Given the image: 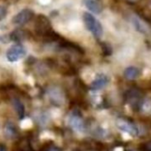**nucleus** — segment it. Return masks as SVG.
I'll return each mask as SVG.
<instances>
[{
  "label": "nucleus",
  "mask_w": 151,
  "mask_h": 151,
  "mask_svg": "<svg viewBox=\"0 0 151 151\" xmlns=\"http://www.w3.org/2000/svg\"><path fill=\"white\" fill-rule=\"evenodd\" d=\"M83 20L85 22L86 27L87 29L93 34V36L99 39L103 35V28L101 24V22L91 14L85 13L83 15Z\"/></svg>",
  "instance_id": "f257e3e1"
},
{
  "label": "nucleus",
  "mask_w": 151,
  "mask_h": 151,
  "mask_svg": "<svg viewBox=\"0 0 151 151\" xmlns=\"http://www.w3.org/2000/svg\"><path fill=\"white\" fill-rule=\"evenodd\" d=\"M26 54V49L22 44H15L12 45L6 52V59L10 62L17 61L22 59Z\"/></svg>",
  "instance_id": "f03ea898"
},
{
  "label": "nucleus",
  "mask_w": 151,
  "mask_h": 151,
  "mask_svg": "<svg viewBox=\"0 0 151 151\" xmlns=\"http://www.w3.org/2000/svg\"><path fill=\"white\" fill-rule=\"evenodd\" d=\"M116 126L123 132L133 136V137H136L139 135V128L137 127V125L130 121V120H127V119H124V118H119L116 120Z\"/></svg>",
  "instance_id": "7ed1b4c3"
},
{
  "label": "nucleus",
  "mask_w": 151,
  "mask_h": 151,
  "mask_svg": "<svg viewBox=\"0 0 151 151\" xmlns=\"http://www.w3.org/2000/svg\"><path fill=\"white\" fill-rule=\"evenodd\" d=\"M68 124L69 126L76 132H85L86 130V124H85V121L84 119L82 118V116L76 113V112H73L69 115L68 116Z\"/></svg>",
  "instance_id": "20e7f679"
},
{
  "label": "nucleus",
  "mask_w": 151,
  "mask_h": 151,
  "mask_svg": "<svg viewBox=\"0 0 151 151\" xmlns=\"http://www.w3.org/2000/svg\"><path fill=\"white\" fill-rule=\"evenodd\" d=\"M34 16V12L30 9H23L19 12L14 18L13 23L17 26H22L29 22Z\"/></svg>",
  "instance_id": "39448f33"
},
{
  "label": "nucleus",
  "mask_w": 151,
  "mask_h": 151,
  "mask_svg": "<svg viewBox=\"0 0 151 151\" xmlns=\"http://www.w3.org/2000/svg\"><path fill=\"white\" fill-rule=\"evenodd\" d=\"M36 31L39 35H47L51 30V23L45 15H38L36 21Z\"/></svg>",
  "instance_id": "423d86ee"
},
{
  "label": "nucleus",
  "mask_w": 151,
  "mask_h": 151,
  "mask_svg": "<svg viewBox=\"0 0 151 151\" xmlns=\"http://www.w3.org/2000/svg\"><path fill=\"white\" fill-rule=\"evenodd\" d=\"M109 82V78L107 75L103 73L98 74L91 84V89L93 91L101 90L108 86Z\"/></svg>",
  "instance_id": "0eeeda50"
},
{
  "label": "nucleus",
  "mask_w": 151,
  "mask_h": 151,
  "mask_svg": "<svg viewBox=\"0 0 151 151\" xmlns=\"http://www.w3.org/2000/svg\"><path fill=\"white\" fill-rule=\"evenodd\" d=\"M85 6L93 14H99L103 10V5L101 0H83Z\"/></svg>",
  "instance_id": "6e6552de"
},
{
  "label": "nucleus",
  "mask_w": 151,
  "mask_h": 151,
  "mask_svg": "<svg viewBox=\"0 0 151 151\" xmlns=\"http://www.w3.org/2000/svg\"><path fill=\"white\" fill-rule=\"evenodd\" d=\"M134 28L140 33L142 34H147L149 32V29H148V26L147 25V23L142 21L138 15H133L132 16V19H131Z\"/></svg>",
  "instance_id": "1a4fd4ad"
},
{
  "label": "nucleus",
  "mask_w": 151,
  "mask_h": 151,
  "mask_svg": "<svg viewBox=\"0 0 151 151\" xmlns=\"http://www.w3.org/2000/svg\"><path fill=\"white\" fill-rule=\"evenodd\" d=\"M139 75H140V70L134 66H130L126 68L124 71V76L125 77V78L129 80H134L138 78L139 77Z\"/></svg>",
  "instance_id": "9d476101"
},
{
  "label": "nucleus",
  "mask_w": 151,
  "mask_h": 151,
  "mask_svg": "<svg viewBox=\"0 0 151 151\" xmlns=\"http://www.w3.org/2000/svg\"><path fill=\"white\" fill-rule=\"evenodd\" d=\"M13 105H14V108L18 115V116L22 119L24 117V115H25V108H24V105L23 103L21 101L20 99L18 98H14L13 99Z\"/></svg>",
  "instance_id": "9b49d317"
},
{
  "label": "nucleus",
  "mask_w": 151,
  "mask_h": 151,
  "mask_svg": "<svg viewBox=\"0 0 151 151\" xmlns=\"http://www.w3.org/2000/svg\"><path fill=\"white\" fill-rule=\"evenodd\" d=\"M27 37V32L23 29H18L10 34V39L14 42H21Z\"/></svg>",
  "instance_id": "f8f14e48"
},
{
  "label": "nucleus",
  "mask_w": 151,
  "mask_h": 151,
  "mask_svg": "<svg viewBox=\"0 0 151 151\" xmlns=\"http://www.w3.org/2000/svg\"><path fill=\"white\" fill-rule=\"evenodd\" d=\"M5 132H6V135L9 138V139H12V138H14L17 136V129H16V126L13 124V123H7L6 124V127H5Z\"/></svg>",
  "instance_id": "ddd939ff"
},
{
  "label": "nucleus",
  "mask_w": 151,
  "mask_h": 151,
  "mask_svg": "<svg viewBox=\"0 0 151 151\" xmlns=\"http://www.w3.org/2000/svg\"><path fill=\"white\" fill-rule=\"evenodd\" d=\"M43 151H62V150H61V148H60L59 147H57L55 145H48L44 147Z\"/></svg>",
  "instance_id": "4468645a"
},
{
  "label": "nucleus",
  "mask_w": 151,
  "mask_h": 151,
  "mask_svg": "<svg viewBox=\"0 0 151 151\" xmlns=\"http://www.w3.org/2000/svg\"><path fill=\"white\" fill-rule=\"evenodd\" d=\"M7 14V8L4 6H0V21H2Z\"/></svg>",
  "instance_id": "2eb2a0df"
},
{
  "label": "nucleus",
  "mask_w": 151,
  "mask_h": 151,
  "mask_svg": "<svg viewBox=\"0 0 151 151\" xmlns=\"http://www.w3.org/2000/svg\"><path fill=\"white\" fill-rule=\"evenodd\" d=\"M0 151H7L6 147L4 144H0Z\"/></svg>",
  "instance_id": "dca6fc26"
},
{
  "label": "nucleus",
  "mask_w": 151,
  "mask_h": 151,
  "mask_svg": "<svg viewBox=\"0 0 151 151\" xmlns=\"http://www.w3.org/2000/svg\"><path fill=\"white\" fill-rule=\"evenodd\" d=\"M128 1H130V2H136V1H138V0H128Z\"/></svg>",
  "instance_id": "f3484780"
}]
</instances>
